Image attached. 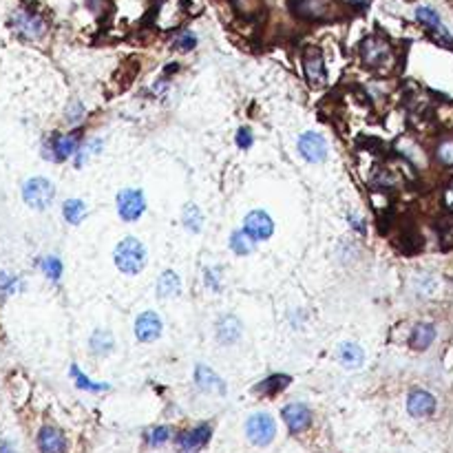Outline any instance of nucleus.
Masks as SVG:
<instances>
[{"mask_svg": "<svg viewBox=\"0 0 453 453\" xmlns=\"http://www.w3.org/2000/svg\"><path fill=\"white\" fill-rule=\"evenodd\" d=\"M38 449L43 453H64L67 451V438L58 427H43L38 433Z\"/></svg>", "mask_w": 453, "mask_h": 453, "instance_id": "nucleus-16", "label": "nucleus"}, {"mask_svg": "<svg viewBox=\"0 0 453 453\" xmlns=\"http://www.w3.org/2000/svg\"><path fill=\"white\" fill-rule=\"evenodd\" d=\"M162 334V318L155 312H144L139 314L135 321V336L141 343H151Z\"/></svg>", "mask_w": 453, "mask_h": 453, "instance_id": "nucleus-15", "label": "nucleus"}, {"mask_svg": "<svg viewBox=\"0 0 453 453\" xmlns=\"http://www.w3.org/2000/svg\"><path fill=\"white\" fill-rule=\"evenodd\" d=\"M230 248L235 250L239 256H245L254 250V239L245 230H235L230 235Z\"/></svg>", "mask_w": 453, "mask_h": 453, "instance_id": "nucleus-26", "label": "nucleus"}, {"mask_svg": "<svg viewBox=\"0 0 453 453\" xmlns=\"http://www.w3.org/2000/svg\"><path fill=\"white\" fill-rule=\"evenodd\" d=\"M433 341H436V325H431V323H418V325L411 330L409 347L416 349V352H422V349H427Z\"/></svg>", "mask_w": 453, "mask_h": 453, "instance_id": "nucleus-20", "label": "nucleus"}, {"mask_svg": "<svg viewBox=\"0 0 453 453\" xmlns=\"http://www.w3.org/2000/svg\"><path fill=\"white\" fill-rule=\"evenodd\" d=\"M80 148V133H69V135H56L51 139V144L45 148L47 160H69L75 155V151Z\"/></svg>", "mask_w": 453, "mask_h": 453, "instance_id": "nucleus-9", "label": "nucleus"}, {"mask_svg": "<svg viewBox=\"0 0 453 453\" xmlns=\"http://www.w3.org/2000/svg\"><path fill=\"white\" fill-rule=\"evenodd\" d=\"M184 226L192 232H199L204 226V215L195 204H188L184 208Z\"/></svg>", "mask_w": 453, "mask_h": 453, "instance_id": "nucleus-28", "label": "nucleus"}, {"mask_svg": "<svg viewBox=\"0 0 453 453\" xmlns=\"http://www.w3.org/2000/svg\"><path fill=\"white\" fill-rule=\"evenodd\" d=\"M11 27H14L22 38H29V40H38V38L45 36V29L47 24L45 20L38 16V14H31V11H16L14 18H11Z\"/></svg>", "mask_w": 453, "mask_h": 453, "instance_id": "nucleus-7", "label": "nucleus"}, {"mask_svg": "<svg viewBox=\"0 0 453 453\" xmlns=\"http://www.w3.org/2000/svg\"><path fill=\"white\" fill-rule=\"evenodd\" d=\"M195 383L199 385V390L210 392V394H224L226 392L224 381L219 378L210 367H206V365H197V369H195Z\"/></svg>", "mask_w": 453, "mask_h": 453, "instance_id": "nucleus-19", "label": "nucleus"}, {"mask_svg": "<svg viewBox=\"0 0 453 453\" xmlns=\"http://www.w3.org/2000/svg\"><path fill=\"white\" fill-rule=\"evenodd\" d=\"M438 160L445 164H453V141H445V144L438 148Z\"/></svg>", "mask_w": 453, "mask_h": 453, "instance_id": "nucleus-35", "label": "nucleus"}, {"mask_svg": "<svg viewBox=\"0 0 453 453\" xmlns=\"http://www.w3.org/2000/svg\"><path fill=\"white\" fill-rule=\"evenodd\" d=\"M40 268H43V272L47 275V279H51L54 283L60 281V277H62V261H60L58 256H47V259H43Z\"/></svg>", "mask_w": 453, "mask_h": 453, "instance_id": "nucleus-29", "label": "nucleus"}, {"mask_svg": "<svg viewBox=\"0 0 453 453\" xmlns=\"http://www.w3.org/2000/svg\"><path fill=\"white\" fill-rule=\"evenodd\" d=\"M303 71H305L307 82L312 86H323L328 82L325 62H323V54L316 47H307L303 51Z\"/></svg>", "mask_w": 453, "mask_h": 453, "instance_id": "nucleus-8", "label": "nucleus"}, {"mask_svg": "<svg viewBox=\"0 0 453 453\" xmlns=\"http://www.w3.org/2000/svg\"><path fill=\"white\" fill-rule=\"evenodd\" d=\"M349 7H356V9H365L369 5V0H347Z\"/></svg>", "mask_w": 453, "mask_h": 453, "instance_id": "nucleus-39", "label": "nucleus"}, {"mask_svg": "<svg viewBox=\"0 0 453 453\" xmlns=\"http://www.w3.org/2000/svg\"><path fill=\"white\" fill-rule=\"evenodd\" d=\"M82 113H84V111H82V105H80V102H71L69 109H67V122H71V124L80 122Z\"/></svg>", "mask_w": 453, "mask_h": 453, "instance_id": "nucleus-36", "label": "nucleus"}, {"mask_svg": "<svg viewBox=\"0 0 453 453\" xmlns=\"http://www.w3.org/2000/svg\"><path fill=\"white\" fill-rule=\"evenodd\" d=\"M283 416V422L288 424V429L292 433H299V431H305L309 424H312V411H309L305 405L301 403H292L288 407H283L281 411Z\"/></svg>", "mask_w": 453, "mask_h": 453, "instance_id": "nucleus-11", "label": "nucleus"}, {"mask_svg": "<svg viewBox=\"0 0 453 453\" xmlns=\"http://www.w3.org/2000/svg\"><path fill=\"white\" fill-rule=\"evenodd\" d=\"M115 266L124 275H139L146 266V248L139 239L126 237L115 248Z\"/></svg>", "mask_w": 453, "mask_h": 453, "instance_id": "nucleus-1", "label": "nucleus"}, {"mask_svg": "<svg viewBox=\"0 0 453 453\" xmlns=\"http://www.w3.org/2000/svg\"><path fill=\"white\" fill-rule=\"evenodd\" d=\"M62 215L69 224L77 226L86 215V204L82 199H67L62 206Z\"/></svg>", "mask_w": 453, "mask_h": 453, "instance_id": "nucleus-25", "label": "nucleus"}, {"mask_svg": "<svg viewBox=\"0 0 453 453\" xmlns=\"http://www.w3.org/2000/svg\"><path fill=\"white\" fill-rule=\"evenodd\" d=\"M241 321L237 316H232V314H226L219 318L217 323V341L222 343V345H232V343H237L241 339Z\"/></svg>", "mask_w": 453, "mask_h": 453, "instance_id": "nucleus-17", "label": "nucleus"}, {"mask_svg": "<svg viewBox=\"0 0 453 453\" xmlns=\"http://www.w3.org/2000/svg\"><path fill=\"white\" fill-rule=\"evenodd\" d=\"M0 453H18V451L11 443H3V445H0Z\"/></svg>", "mask_w": 453, "mask_h": 453, "instance_id": "nucleus-40", "label": "nucleus"}, {"mask_svg": "<svg viewBox=\"0 0 453 453\" xmlns=\"http://www.w3.org/2000/svg\"><path fill=\"white\" fill-rule=\"evenodd\" d=\"M296 16L307 20H323L332 9V0H296Z\"/></svg>", "mask_w": 453, "mask_h": 453, "instance_id": "nucleus-18", "label": "nucleus"}, {"mask_svg": "<svg viewBox=\"0 0 453 453\" xmlns=\"http://www.w3.org/2000/svg\"><path fill=\"white\" fill-rule=\"evenodd\" d=\"M288 385H290V376H286V374H275V376H270V378L259 383L254 387V392L256 394H263V396H275V394L286 390Z\"/></svg>", "mask_w": 453, "mask_h": 453, "instance_id": "nucleus-23", "label": "nucleus"}, {"mask_svg": "<svg viewBox=\"0 0 453 453\" xmlns=\"http://www.w3.org/2000/svg\"><path fill=\"white\" fill-rule=\"evenodd\" d=\"M243 230L248 232L254 241H263V239L272 237V232H275V222H272L268 213L252 210L243 219Z\"/></svg>", "mask_w": 453, "mask_h": 453, "instance_id": "nucleus-10", "label": "nucleus"}, {"mask_svg": "<svg viewBox=\"0 0 453 453\" xmlns=\"http://www.w3.org/2000/svg\"><path fill=\"white\" fill-rule=\"evenodd\" d=\"M71 376H73L75 385L80 387V390H86V392H107L109 390L107 383H93L91 378H86L77 365H71Z\"/></svg>", "mask_w": 453, "mask_h": 453, "instance_id": "nucleus-27", "label": "nucleus"}, {"mask_svg": "<svg viewBox=\"0 0 453 453\" xmlns=\"http://www.w3.org/2000/svg\"><path fill=\"white\" fill-rule=\"evenodd\" d=\"M89 345H91V349H93V354L102 356V354H109V352H111L113 345H115V341H113L111 332H107V330H95L93 334H91Z\"/></svg>", "mask_w": 453, "mask_h": 453, "instance_id": "nucleus-24", "label": "nucleus"}, {"mask_svg": "<svg viewBox=\"0 0 453 453\" xmlns=\"http://www.w3.org/2000/svg\"><path fill=\"white\" fill-rule=\"evenodd\" d=\"M347 222H349V226H352L354 230H358L360 235H362V232H365V222H362V219H360V217H358L356 213H352V215H349V217H347Z\"/></svg>", "mask_w": 453, "mask_h": 453, "instance_id": "nucleus-38", "label": "nucleus"}, {"mask_svg": "<svg viewBox=\"0 0 453 453\" xmlns=\"http://www.w3.org/2000/svg\"><path fill=\"white\" fill-rule=\"evenodd\" d=\"M339 358L345 367L349 369H358L362 365V360H365V352H362V347L356 345V343H343L339 347Z\"/></svg>", "mask_w": 453, "mask_h": 453, "instance_id": "nucleus-22", "label": "nucleus"}, {"mask_svg": "<svg viewBox=\"0 0 453 453\" xmlns=\"http://www.w3.org/2000/svg\"><path fill=\"white\" fill-rule=\"evenodd\" d=\"M100 148H102V141L100 139H91L89 144L84 146V148H80L77 151V158H75V166H82L91 155L93 153H100Z\"/></svg>", "mask_w": 453, "mask_h": 453, "instance_id": "nucleus-31", "label": "nucleus"}, {"mask_svg": "<svg viewBox=\"0 0 453 453\" xmlns=\"http://www.w3.org/2000/svg\"><path fill=\"white\" fill-rule=\"evenodd\" d=\"M206 283H208V288L213 290H219L222 286H219V270H206Z\"/></svg>", "mask_w": 453, "mask_h": 453, "instance_id": "nucleus-37", "label": "nucleus"}, {"mask_svg": "<svg viewBox=\"0 0 453 453\" xmlns=\"http://www.w3.org/2000/svg\"><path fill=\"white\" fill-rule=\"evenodd\" d=\"M210 436H213V427L199 424V427H195V429H190V431L179 436V447L184 453H197L201 447L208 445Z\"/></svg>", "mask_w": 453, "mask_h": 453, "instance_id": "nucleus-13", "label": "nucleus"}, {"mask_svg": "<svg viewBox=\"0 0 453 453\" xmlns=\"http://www.w3.org/2000/svg\"><path fill=\"white\" fill-rule=\"evenodd\" d=\"M146 210V197L141 190L126 188L118 195V215L124 222H135Z\"/></svg>", "mask_w": 453, "mask_h": 453, "instance_id": "nucleus-5", "label": "nucleus"}, {"mask_svg": "<svg viewBox=\"0 0 453 453\" xmlns=\"http://www.w3.org/2000/svg\"><path fill=\"white\" fill-rule=\"evenodd\" d=\"M252 141H254V139H252V131H250L248 126H241L239 133H237V146L245 151V148L252 146Z\"/></svg>", "mask_w": 453, "mask_h": 453, "instance_id": "nucleus-34", "label": "nucleus"}, {"mask_svg": "<svg viewBox=\"0 0 453 453\" xmlns=\"http://www.w3.org/2000/svg\"><path fill=\"white\" fill-rule=\"evenodd\" d=\"M299 153L301 158L309 164H321L328 158V141L323 135L307 131L299 137Z\"/></svg>", "mask_w": 453, "mask_h": 453, "instance_id": "nucleus-6", "label": "nucleus"}, {"mask_svg": "<svg viewBox=\"0 0 453 453\" xmlns=\"http://www.w3.org/2000/svg\"><path fill=\"white\" fill-rule=\"evenodd\" d=\"M155 290H158V296H162V299H173V296H177L181 292V279L175 275L173 270H166L164 275L158 279Z\"/></svg>", "mask_w": 453, "mask_h": 453, "instance_id": "nucleus-21", "label": "nucleus"}, {"mask_svg": "<svg viewBox=\"0 0 453 453\" xmlns=\"http://www.w3.org/2000/svg\"><path fill=\"white\" fill-rule=\"evenodd\" d=\"M416 18H418V22L422 24L424 29H429V33H433V36L438 38L440 43L453 45L451 33L447 31V27L443 24V20H440V16L436 14L431 7H418V9H416Z\"/></svg>", "mask_w": 453, "mask_h": 453, "instance_id": "nucleus-12", "label": "nucleus"}, {"mask_svg": "<svg viewBox=\"0 0 453 453\" xmlns=\"http://www.w3.org/2000/svg\"><path fill=\"white\" fill-rule=\"evenodd\" d=\"M18 290V279L0 270V294H14Z\"/></svg>", "mask_w": 453, "mask_h": 453, "instance_id": "nucleus-32", "label": "nucleus"}, {"mask_svg": "<svg viewBox=\"0 0 453 453\" xmlns=\"http://www.w3.org/2000/svg\"><path fill=\"white\" fill-rule=\"evenodd\" d=\"M407 411L413 418H427L436 411V398L424 390H413L407 398Z\"/></svg>", "mask_w": 453, "mask_h": 453, "instance_id": "nucleus-14", "label": "nucleus"}, {"mask_svg": "<svg viewBox=\"0 0 453 453\" xmlns=\"http://www.w3.org/2000/svg\"><path fill=\"white\" fill-rule=\"evenodd\" d=\"M168 438H171V431H168V427H155V429L148 433V443L153 447H160L164 443H168Z\"/></svg>", "mask_w": 453, "mask_h": 453, "instance_id": "nucleus-33", "label": "nucleus"}, {"mask_svg": "<svg viewBox=\"0 0 453 453\" xmlns=\"http://www.w3.org/2000/svg\"><path fill=\"white\" fill-rule=\"evenodd\" d=\"M54 197H56V188L45 177H33V179H29L27 184L22 186V199H24V204L31 206V208H36V210L49 208L51 201H54Z\"/></svg>", "mask_w": 453, "mask_h": 453, "instance_id": "nucleus-2", "label": "nucleus"}, {"mask_svg": "<svg viewBox=\"0 0 453 453\" xmlns=\"http://www.w3.org/2000/svg\"><path fill=\"white\" fill-rule=\"evenodd\" d=\"M245 433L248 440L256 447H268L277 436V424L270 413H252L245 422Z\"/></svg>", "mask_w": 453, "mask_h": 453, "instance_id": "nucleus-3", "label": "nucleus"}, {"mask_svg": "<svg viewBox=\"0 0 453 453\" xmlns=\"http://www.w3.org/2000/svg\"><path fill=\"white\" fill-rule=\"evenodd\" d=\"M197 45V36L192 31H179L173 40V47L179 49V51H192Z\"/></svg>", "mask_w": 453, "mask_h": 453, "instance_id": "nucleus-30", "label": "nucleus"}, {"mask_svg": "<svg viewBox=\"0 0 453 453\" xmlns=\"http://www.w3.org/2000/svg\"><path fill=\"white\" fill-rule=\"evenodd\" d=\"M360 56L369 69H381L392 58V45L381 36H369L360 45Z\"/></svg>", "mask_w": 453, "mask_h": 453, "instance_id": "nucleus-4", "label": "nucleus"}]
</instances>
